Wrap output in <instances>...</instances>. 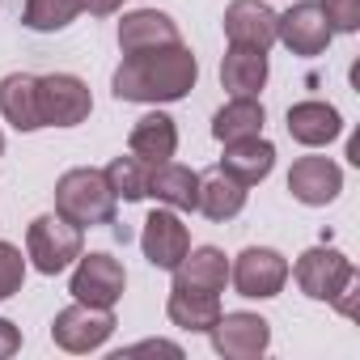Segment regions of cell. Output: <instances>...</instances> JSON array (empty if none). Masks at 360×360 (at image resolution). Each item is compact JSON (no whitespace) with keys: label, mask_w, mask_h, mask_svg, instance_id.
I'll return each mask as SVG.
<instances>
[{"label":"cell","mask_w":360,"mask_h":360,"mask_svg":"<svg viewBox=\"0 0 360 360\" xmlns=\"http://www.w3.org/2000/svg\"><path fill=\"white\" fill-rule=\"evenodd\" d=\"M200 81V64L191 47L169 43L157 51H131L115 68V98L119 102H178Z\"/></svg>","instance_id":"obj_1"},{"label":"cell","mask_w":360,"mask_h":360,"mask_svg":"<svg viewBox=\"0 0 360 360\" xmlns=\"http://www.w3.org/2000/svg\"><path fill=\"white\" fill-rule=\"evenodd\" d=\"M115 191L106 183L102 169H68L60 183H56V212L68 217L72 225L81 229H94V225H115Z\"/></svg>","instance_id":"obj_2"},{"label":"cell","mask_w":360,"mask_h":360,"mask_svg":"<svg viewBox=\"0 0 360 360\" xmlns=\"http://www.w3.org/2000/svg\"><path fill=\"white\" fill-rule=\"evenodd\" d=\"M26 250H30V259H34V267H39L43 276H60L68 263L81 259L85 238H81V225H72V221L60 217V212H47V217L30 221Z\"/></svg>","instance_id":"obj_3"},{"label":"cell","mask_w":360,"mask_h":360,"mask_svg":"<svg viewBox=\"0 0 360 360\" xmlns=\"http://www.w3.org/2000/svg\"><path fill=\"white\" fill-rule=\"evenodd\" d=\"M94 110V98H89V85L72 72H51V77H39V119L43 127H77L85 123Z\"/></svg>","instance_id":"obj_4"},{"label":"cell","mask_w":360,"mask_h":360,"mask_svg":"<svg viewBox=\"0 0 360 360\" xmlns=\"http://www.w3.org/2000/svg\"><path fill=\"white\" fill-rule=\"evenodd\" d=\"M356 280V267L347 255L330 250V246H314L297 259V284L305 297L314 301H335L339 292H347V284Z\"/></svg>","instance_id":"obj_5"},{"label":"cell","mask_w":360,"mask_h":360,"mask_svg":"<svg viewBox=\"0 0 360 360\" xmlns=\"http://www.w3.org/2000/svg\"><path fill=\"white\" fill-rule=\"evenodd\" d=\"M110 335H115V314L102 309V305H85V301L60 309L56 322H51V339H56L64 352H94V347H102Z\"/></svg>","instance_id":"obj_6"},{"label":"cell","mask_w":360,"mask_h":360,"mask_svg":"<svg viewBox=\"0 0 360 360\" xmlns=\"http://www.w3.org/2000/svg\"><path fill=\"white\" fill-rule=\"evenodd\" d=\"M229 280H233V288H238L242 297H259V301H263V297H276V292L284 288L288 263H284V255L271 250V246H246V250L233 259Z\"/></svg>","instance_id":"obj_7"},{"label":"cell","mask_w":360,"mask_h":360,"mask_svg":"<svg viewBox=\"0 0 360 360\" xmlns=\"http://www.w3.org/2000/svg\"><path fill=\"white\" fill-rule=\"evenodd\" d=\"M123 288H127V271H123L119 259H110V255H81V259H77L72 288H68L77 301L110 309V305L123 297Z\"/></svg>","instance_id":"obj_8"},{"label":"cell","mask_w":360,"mask_h":360,"mask_svg":"<svg viewBox=\"0 0 360 360\" xmlns=\"http://www.w3.org/2000/svg\"><path fill=\"white\" fill-rule=\"evenodd\" d=\"M208 335H212V347H217L221 356H229V360H255V356H263L267 343H271V326H267V318L246 314V309H238V314H221V318L212 322Z\"/></svg>","instance_id":"obj_9"},{"label":"cell","mask_w":360,"mask_h":360,"mask_svg":"<svg viewBox=\"0 0 360 360\" xmlns=\"http://www.w3.org/2000/svg\"><path fill=\"white\" fill-rule=\"evenodd\" d=\"M140 250L157 271H174L183 263V255L191 250V233L187 225L174 217V208H157L144 217V233H140Z\"/></svg>","instance_id":"obj_10"},{"label":"cell","mask_w":360,"mask_h":360,"mask_svg":"<svg viewBox=\"0 0 360 360\" xmlns=\"http://www.w3.org/2000/svg\"><path fill=\"white\" fill-rule=\"evenodd\" d=\"M330 26L322 18V5L318 0H301L288 13H276V39L292 51V56H322L326 43H330Z\"/></svg>","instance_id":"obj_11"},{"label":"cell","mask_w":360,"mask_h":360,"mask_svg":"<svg viewBox=\"0 0 360 360\" xmlns=\"http://www.w3.org/2000/svg\"><path fill=\"white\" fill-rule=\"evenodd\" d=\"M288 191H292V200H301L309 208H322L343 191V169L330 157H301L288 169Z\"/></svg>","instance_id":"obj_12"},{"label":"cell","mask_w":360,"mask_h":360,"mask_svg":"<svg viewBox=\"0 0 360 360\" xmlns=\"http://www.w3.org/2000/svg\"><path fill=\"white\" fill-rule=\"evenodd\" d=\"M225 34L238 47H259L267 51L276 43V9L263 0H233L225 9Z\"/></svg>","instance_id":"obj_13"},{"label":"cell","mask_w":360,"mask_h":360,"mask_svg":"<svg viewBox=\"0 0 360 360\" xmlns=\"http://www.w3.org/2000/svg\"><path fill=\"white\" fill-rule=\"evenodd\" d=\"M169 43H183L174 18L161 13V9H136L119 22V47L123 56L131 51H157V47H169Z\"/></svg>","instance_id":"obj_14"},{"label":"cell","mask_w":360,"mask_h":360,"mask_svg":"<svg viewBox=\"0 0 360 360\" xmlns=\"http://www.w3.org/2000/svg\"><path fill=\"white\" fill-rule=\"evenodd\" d=\"M148 195L174 212H195L200 200V174L191 165H178V161H161L148 169Z\"/></svg>","instance_id":"obj_15"},{"label":"cell","mask_w":360,"mask_h":360,"mask_svg":"<svg viewBox=\"0 0 360 360\" xmlns=\"http://www.w3.org/2000/svg\"><path fill=\"white\" fill-rule=\"evenodd\" d=\"M276 165V144L263 140V136H246V140H229L225 144V157H221V169L229 178H238L242 187H255L271 174Z\"/></svg>","instance_id":"obj_16"},{"label":"cell","mask_w":360,"mask_h":360,"mask_svg":"<svg viewBox=\"0 0 360 360\" xmlns=\"http://www.w3.org/2000/svg\"><path fill=\"white\" fill-rule=\"evenodd\" d=\"M174 148H178V127H174V119H169V115L153 110V115H144V119H136V123H131L127 153H131V157H140L144 165H161V161H169V157H174Z\"/></svg>","instance_id":"obj_17"},{"label":"cell","mask_w":360,"mask_h":360,"mask_svg":"<svg viewBox=\"0 0 360 360\" xmlns=\"http://www.w3.org/2000/svg\"><path fill=\"white\" fill-rule=\"evenodd\" d=\"M221 85L233 98H259V89L267 85V51L233 43L221 60Z\"/></svg>","instance_id":"obj_18"},{"label":"cell","mask_w":360,"mask_h":360,"mask_svg":"<svg viewBox=\"0 0 360 360\" xmlns=\"http://www.w3.org/2000/svg\"><path fill=\"white\" fill-rule=\"evenodd\" d=\"M174 284L195 288V292H225V284H229V259H225V250H217V246L187 250L183 263L174 267Z\"/></svg>","instance_id":"obj_19"},{"label":"cell","mask_w":360,"mask_h":360,"mask_svg":"<svg viewBox=\"0 0 360 360\" xmlns=\"http://www.w3.org/2000/svg\"><path fill=\"white\" fill-rule=\"evenodd\" d=\"M0 115H5L18 131H39V77L30 72H9L0 81Z\"/></svg>","instance_id":"obj_20"},{"label":"cell","mask_w":360,"mask_h":360,"mask_svg":"<svg viewBox=\"0 0 360 360\" xmlns=\"http://www.w3.org/2000/svg\"><path fill=\"white\" fill-rule=\"evenodd\" d=\"M339 131H343V119H339V110L326 106V102H297V106L288 110V136H292L297 144H305V148H322V144H330Z\"/></svg>","instance_id":"obj_21"},{"label":"cell","mask_w":360,"mask_h":360,"mask_svg":"<svg viewBox=\"0 0 360 360\" xmlns=\"http://www.w3.org/2000/svg\"><path fill=\"white\" fill-rule=\"evenodd\" d=\"M165 314H169L174 326H183V330H212V322L221 318V297L174 284L169 301H165Z\"/></svg>","instance_id":"obj_22"},{"label":"cell","mask_w":360,"mask_h":360,"mask_svg":"<svg viewBox=\"0 0 360 360\" xmlns=\"http://www.w3.org/2000/svg\"><path fill=\"white\" fill-rule=\"evenodd\" d=\"M195 208L208 217V221H233L242 208H246V187L238 183V178H229L225 169L200 178V200Z\"/></svg>","instance_id":"obj_23"},{"label":"cell","mask_w":360,"mask_h":360,"mask_svg":"<svg viewBox=\"0 0 360 360\" xmlns=\"http://www.w3.org/2000/svg\"><path fill=\"white\" fill-rule=\"evenodd\" d=\"M263 123H267V115H263L259 98H233V102H225V106L212 115V136H217L221 144H229V140L259 136Z\"/></svg>","instance_id":"obj_24"},{"label":"cell","mask_w":360,"mask_h":360,"mask_svg":"<svg viewBox=\"0 0 360 360\" xmlns=\"http://www.w3.org/2000/svg\"><path fill=\"white\" fill-rule=\"evenodd\" d=\"M77 13H81V0H26L22 26L26 30H39V34H51V30L72 26Z\"/></svg>","instance_id":"obj_25"},{"label":"cell","mask_w":360,"mask_h":360,"mask_svg":"<svg viewBox=\"0 0 360 360\" xmlns=\"http://www.w3.org/2000/svg\"><path fill=\"white\" fill-rule=\"evenodd\" d=\"M148 169H153V165H144L140 157L127 153V157H115L102 174H106L115 200H144V195H148Z\"/></svg>","instance_id":"obj_26"},{"label":"cell","mask_w":360,"mask_h":360,"mask_svg":"<svg viewBox=\"0 0 360 360\" xmlns=\"http://www.w3.org/2000/svg\"><path fill=\"white\" fill-rule=\"evenodd\" d=\"M22 280H26V259H22V250L9 246V242H0V301L13 297V292L22 288Z\"/></svg>","instance_id":"obj_27"},{"label":"cell","mask_w":360,"mask_h":360,"mask_svg":"<svg viewBox=\"0 0 360 360\" xmlns=\"http://www.w3.org/2000/svg\"><path fill=\"white\" fill-rule=\"evenodd\" d=\"M318 5H322V18L330 30H339V34L360 30V0H318Z\"/></svg>","instance_id":"obj_28"},{"label":"cell","mask_w":360,"mask_h":360,"mask_svg":"<svg viewBox=\"0 0 360 360\" xmlns=\"http://www.w3.org/2000/svg\"><path fill=\"white\" fill-rule=\"evenodd\" d=\"M22 347V330L9 322V318H0V360H5V356H13Z\"/></svg>","instance_id":"obj_29"},{"label":"cell","mask_w":360,"mask_h":360,"mask_svg":"<svg viewBox=\"0 0 360 360\" xmlns=\"http://www.w3.org/2000/svg\"><path fill=\"white\" fill-rule=\"evenodd\" d=\"M140 352H165V356H183V347H178V343H165V339H148V343H136V347H127V356H140Z\"/></svg>","instance_id":"obj_30"},{"label":"cell","mask_w":360,"mask_h":360,"mask_svg":"<svg viewBox=\"0 0 360 360\" xmlns=\"http://www.w3.org/2000/svg\"><path fill=\"white\" fill-rule=\"evenodd\" d=\"M119 5H123V0H81V9H89L94 18H110Z\"/></svg>","instance_id":"obj_31"},{"label":"cell","mask_w":360,"mask_h":360,"mask_svg":"<svg viewBox=\"0 0 360 360\" xmlns=\"http://www.w3.org/2000/svg\"><path fill=\"white\" fill-rule=\"evenodd\" d=\"M0 153H5V136H0Z\"/></svg>","instance_id":"obj_32"}]
</instances>
